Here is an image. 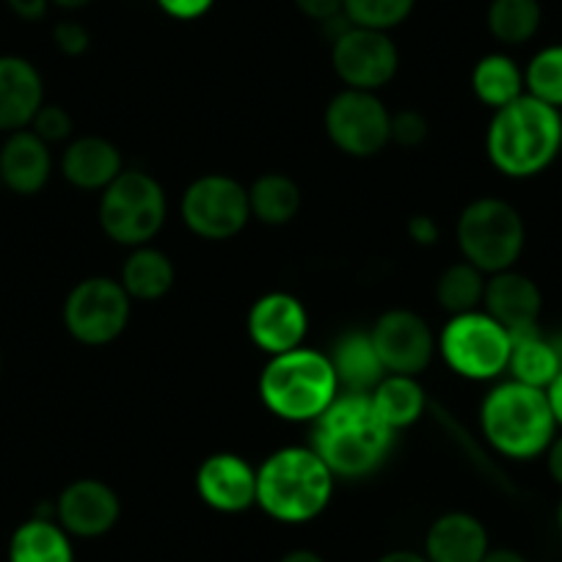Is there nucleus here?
<instances>
[{
    "label": "nucleus",
    "instance_id": "nucleus-1",
    "mask_svg": "<svg viewBox=\"0 0 562 562\" xmlns=\"http://www.w3.org/2000/svg\"><path fill=\"white\" fill-rule=\"evenodd\" d=\"M392 445L394 430L378 416L370 394L339 392L315 419L312 450L334 477H370L386 463Z\"/></svg>",
    "mask_w": 562,
    "mask_h": 562
},
{
    "label": "nucleus",
    "instance_id": "nucleus-2",
    "mask_svg": "<svg viewBox=\"0 0 562 562\" xmlns=\"http://www.w3.org/2000/svg\"><path fill=\"white\" fill-rule=\"evenodd\" d=\"M562 149V111L532 94L494 111L485 133L491 166L510 180H529L549 169Z\"/></svg>",
    "mask_w": 562,
    "mask_h": 562
},
{
    "label": "nucleus",
    "instance_id": "nucleus-3",
    "mask_svg": "<svg viewBox=\"0 0 562 562\" xmlns=\"http://www.w3.org/2000/svg\"><path fill=\"white\" fill-rule=\"evenodd\" d=\"M331 494V469L312 447H281L257 469V505L281 524L315 521Z\"/></svg>",
    "mask_w": 562,
    "mask_h": 562
},
{
    "label": "nucleus",
    "instance_id": "nucleus-4",
    "mask_svg": "<svg viewBox=\"0 0 562 562\" xmlns=\"http://www.w3.org/2000/svg\"><path fill=\"white\" fill-rule=\"evenodd\" d=\"M480 428L485 441L499 456L513 461H532L546 456L557 436V419L551 414L546 389L518 381L496 383L480 403Z\"/></svg>",
    "mask_w": 562,
    "mask_h": 562
},
{
    "label": "nucleus",
    "instance_id": "nucleus-5",
    "mask_svg": "<svg viewBox=\"0 0 562 562\" xmlns=\"http://www.w3.org/2000/svg\"><path fill=\"white\" fill-rule=\"evenodd\" d=\"M339 397V381L328 353L295 348L270 356L259 372V400L284 422H315Z\"/></svg>",
    "mask_w": 562,
    "mask_h": 562
},
{
    "label": "nucleus",
    "instance_id": "nucleus-6",
    "mask_svg": "<svg viewBox=\"0 0 562 562\" xmlns=\"http://www.w3.org/2000/svg\"><path fill=\"white\" fill-rule=\"evenodd\" d=\"M458 248L485 276L516 268L527 246V226L510 202L496 196L474 199L458 218Z\"/></svg>",
    "mask_w": 562,
    "mask_h": 562
},
{
    "label": "nucleus",
    "instance_id": "nucleus-7",
    "mask_svg": "<svg viewBox=\"0 0 562 562\" xmlns=\"http://www.w3.org/2000/svg\"><path fill=\"white\" fill-rule=\"evenodd\" d=\"M169 199L149 171L124 169L100 196V226L113 243L149 246L164 229Z\"/></svg>",
    "mask_w": 562,
    "mask_h": 562
},
{
    "label": "nucleus",
    "instance_id": "nucleus-8",
    "mask_svg": "<svg viewBox=\"0 0 562 562\" xmlns=\"http://www.w3.org/2000/svg\"><path fill=\"white\" fill-rule=\"evenodd\" d=\"M513 339L483 310L452 315L439 334V353L467 381H494L507 372Z\"/></svg>",
    "mask_w": 562,
    "mask_h": 562
},
{
    "label": "nucleus",
    "instance_id": "nucleus-9",
    "mask_svg": "<svg viewBox=\"0 0 562 562\" xmlns=\"http://www.w3.org/2000/svg\"><path fill=\"white\" fill-rule=\"evenodd\" d=\"M133 299L124 293L122 281L108 276H89L69 290L64 301V326L89 348L116 342L130 323Z\"/></svg>",
    "mask_w": 562,
    "mask_h": 562
},
{
    "label": "nucleus",
    "instance_id": "nucleus-10",
    "mask_svg": "<svg viewBox=\"0 0 562 562\" xmlns=\"http://www.w3.org/2000/svg\"><path fill=\"white\" fill-rule=\"evenodd\" d=\"M180 215L188 232L202 240H232L251 221L248 188L226 175L199 177L182 193Z\"/></svg>",
    "mask_w": 562,
    "mask_h": 562
},
{
    "label": "nucleus",
    "instance_id": "nucleus-11",
    "mask_svg": "<svg viewBox=\"0 0 562 562\" xmlns=\"http://www.w3.org/2000/svg\"><path fill=\"white\" fill-rule=\"evenodd\" d=\"M392 113L375 91L342 89L326 105V133L339 153L350 158H375L389 147Z\"/></svg>",
    "mask_w": 562,
    "mask_h": 562
},
{
    "label": "nucleus",
    "instance_id": "nucleus-12",
    "mask_svg": "<svg viewBox=\"0 0 562 562\" xmlns=\"http://www.w3.org/2000/svg\"><path fill=\"white\" fill-rule=\"evenodd\" d=\"M331 67L345 89L378 91L397 75L400 50L386 31L348 25L334 36Z\"/></svg>",
    "mask_w": 562,
    "mask_h": 562
},
{
    "label": "nucleus",
    "instance_id": "nucleus-13",
    "mask_svg": "<svg viewBox=\"0 0 562 562\" xmlns=\"http://www.w3.org/2000/svg\"><path fill=\"white\" fill-rule=\"evenodd\" d=\"M370 339L383 370L392 375H422L439 350L430 323L411 310L383 312L370 328Z\"/></svg>",
    "mask_w": 562,
    "mask_h": 562
},
{
    "label": "nucleus",
    "instance_id": "nucleus-14",
    "mask_svg": "<svg viewBox=\"0 0 562 562\" xmlns=\"http://www.w3.org/2000/svg\"><path fill=\"white\" fill-rule=\"evenodd\" d=\"M246 328L251 342L262 353L279 356L304 345L310 331V312L304 301L293 293H265L251 304L246 317Z\"/></svg>",
    "mask_w": 562,
    "mask_h": 562
},
{
    "label": "nucleus",
    "instance_id": "nucleus-15",
    "mask_svg": "<svg viewBox=\"0 0 562 562\" xmlns=\"http://www.w3.org/2000/svg\"><path fill=\"white\" fill-rule=\"evenodd\" d=\"M122 502L116 491L94 477L69 483L56 502V521L75 538H100L116 527Z\"/></svg>",
    "mask_w": 562,
    "mask_h": 562
},
{
    "label": "nucleus",
    "instance_id": "nucleus-16",
    "mask_svg": "<svg viewBox=\"0 0 562 562\" xmlns=\"http://www.w3.org/2000/svg\"><path fill=\"white\" fill-rule=\"evenodd\" d=\"M196 494L218 513H243L257 505V469L237 452H213L196 469Z\"/></svg>",
    "mask_w": 562,
    "mask_h": 562
},
{
    "label": "nucleus",
    "instance_id": "nucleus-17",
    "mask_svg": "<svg viewBox=\"0 0 562 562\" xmlns=\"http://www.w3.org/2000/svg\"><path fill=\"white\" fill-rule=\"evenodd\" d=\"M483 312L494 317L507 334H524L538 328L543 312V295L529 276L518 270H502L485 281Z\"/></svg>",
    "mask_w": 562,
    "mask_h": 562
},
{
    "label": "nucleus",
    "instance_id": "nucleus-18",
    "mask_svg": "<svg viewBox=\"0 0 562 562\" xmlns=\"http://www.w3.org/2000/svg\"><path fill=\"white\" fill-rule=\"evenodd\" d=\"M45 105V83L29 58L0 56V130L18 133L31 127Z\"/></svg>",
    "mask_w": 562,
    "mask_h": 562
},
{
    "label": "nucleus",
    "instance_id": "nucleus-19",
    "mask_svg": "<svg viewBox=\"0 0 562 562\" xmlns=\"http://www.w3.org/2000/svg\"><path fill=\"white\" fill-rule=\"evenodd\" d=\"M53 175L50 144L34 130H18L0 149V177L9 191L20 196H34L47 186Z\"/></svg>",
    "mask_w": 562,
    "mask_h": 562
},
{
    "label": "nucleus",
    "instance_id": "nucleus-20",
    "mask_svg": "<svg viewBox=\"0 0 562 562\" xmlns=\"http://www.w3.org/2000/svg\"><path fill=\"white\" fill-rule=\"evenodd\" d=\"M488 549L485 524L463 510L439 516L425 535V557L430 562H483Z\"/></svg>",
    "mask_w": 562,
    "mask_h": 562
},
{
    "label": "nucleus",
    "instance_id": "nucleus-21",
    "mask_svg": "<svg viewBox=\"0 0 562 562\" xmlns=\"http://www.w3.org/2000/svg\"><path fill=\"white\" fill-rule=\"evenodd\" d=\"M124 171L122 153L116 144L100 135H83L67 144L61 155V175L80 191H105Z\"/></svg>",
    "mask_w": 562,
    "mask_h": 562
},
{
    "label": "nucleus",
    "instance_id": "nucleus-22",
    "mask_svg": "<svg viewBox=\"0 0 562 562\" xmlns=\"http://www.w3.org/2000/svg\"><path fill=\"white\" fill-rule=\"evenodd\" d=\"M328 359H331L334 372H337L339 392L370 394L386 375L375 353V345L370 339V331H350L339 337Z\"/></svg>",
    "mask_w": 562,
    "mask_h": 562
},
{
    "label": "nucleus",
    "instance_id": "nucleus-23",
    "mask_svg": "<svg viewBox=\"0 0 562 562\" xmlns=\"http://www.w3.org/2000/svg\"><path fill=\"white\" fill-rule=\"evenodd\" d=\"M119 281L133 301H160L175 288L177 270L169 254L149 243V246H138L130 251Z\"/></svg>",
    "mask_w": 562,
    "mask_h": 562
},
{
    "label": "nucleus",
    "instance_id": "nucleus-24",
    "mask_svg": "<svg viewBox=\"0 0 562 562\" xmlns=\"http://www.w3.org/2000/svg\"><path fill=\"white\" fill-rule=\"evenodd\" d=\"M9 562H75L72 540L56 518L34 516L14 529Z\"/></svg>",
    "mask_w": 562,
    "mask_h": 562
},
{
    "label": "nucleus",
    "instance_id": "nucleus-25",
    "mask_svg": "<svg viewBox=\"0 0 562 562\" xmlns=\"http://www.w3.org/2000/svg\"><path fill=\"white\" fill-rule=\"evenodd\" d=\"M510 361H507V372L513 381L527 383L535 389H549L551 381L562 372V353L557 342L546 339L540 328L532 331L513 334Z\"/></svg>",
    "mask_w": 562,
    "mask_h": 562
},
{
    "label": "nucleus",
    "instance_id": "nucleus-26",
    "mask_svg": "<svg viewBox=\"0 0 562 562\" xmlns=\"http://www.w3.org/2000/svg\"><path fill=\"white\" fill-rule=\"evenodd\" d=\"M304 204V193L293 177L281 175V171H270L254 180L248 188V207H251V218H257L265 226H284L301 213Z\"/></svg>",
    "mask_w": 562,
    "mask_h": 562
},
{
    "label": "nucleus",
    "instance_id": "nucleus-27",
    "mask_svg": "<svg viewBox=\"0 0 562 562\" xmlns=\"http://www.w3.org/2000/svg\"><path fill=\"white\" fill-rule=\"evenodd\" d=\"M370 400L375 405L378 416L386 422L394 434L419 422V416L425 414V403H428L425 389L414 375H392V372H386L383 381L372 389Z\"/></svg>",
    "mask_w": 562,
    "mask_h": 562
},
{
    "label": "nucleus",
    "instance_id": "nucleus-28",
    "mask_svg": "<svg viewBox=\"0 0 562 562\" xmlns=\"http://www.w3.org/2000/svg\"><path fill=\"white\" fill-rule=\"evenodd\" d=\"M472 91L483 105L499 111V108L510 105L513 100L527 94L524 69L505 53H488L474 64Z\"/></svg>",
    "mask_w": 562,
    "mask_h": 562
},
{
    "label": "nucleus",
    "instance_id": "nucleus-29",
    "mask_svg": "<svg viewBox=\"0 0 562 562\" xmlns=\"http://www.w3.org/2000/svg\"><path fill=\"white\" fill-rule=\"evenodd\" d=\"M485 273L474 268L472 262H456L450 268L441 270L439 281H436V301L447 315H467L483 306L485 295Z\"/></svg>",
    "mask_w": 562,
    "mask_h": 562
},
{
    "label": "nucleus",
    "instance_id": "nucleus-30",
    "mask_svg": "<svg viewBox=\"0 0 562 562\" xmlns=\"http://www.w3.org/2000/svg\"><path fill=\"white\" fill-rule=\"evenodd\" d=\"M540 20V0H491L485 23L491 36L502 45H527L538 34Z\"/></svg>",
    "mask_w": 562,
    "mask_h": 562
},
{
    "label": "nucleus",
    "instance_id": "nucleus-31",
    "mask_svg": "<svg viewBox=\"0 0 562 562\" xmlns=\"http://www.w3.org/2000/svg\"><path fill=\"white\" fill-rule=\"evenodd\" d=\"M524 86H527V94L562 111V45L535 53V58L524 69Z\"/></svg>",
    "mask_w": 562,
    "mask_h": 562
},
{
    "label": "nucleus",
    "instance_id": "nucleus-32",
    "mask_svg": "<svg viewBox=\"0 0 562 562\" xmlns=\"http://www.w3.org/2000/svg\"><path fill=\"white\" fill-rule=\"evenodd\" d=\"M416 0H345V18L350 25L372 31H392L414 12Z\"/></svg>",
    "mask_w": 562,
    "mask_h": 562
},
{
    "label": "nucleus",
    "instance_id": "nucleus-33",
    "mask_svg": "<svg viewBox=\"0 0 562 562\" xmlns=\"http://www.w3.org/2000/svg\"><path fill=\"white\" fill-rule=\"evenodd\" d=\"M430 124L425 119V113L414 111V108H405V111L392 113V122H389V144L400 149H416L428 140Z\"/></svg>",
    "mask_w": 562,
    "mask_h": 562
},
{
    "label": "nucleus",
    "instance_id": "nucleus-34",
    "mask_svg": "<svg viewBox=\"0 0 562 562\" xmlns=\"http://www.w3.org/2000/svg\"><path fill=\"white\" fill-rule=\"evenodd\" d=\"M31 130H34L45 144H61V140H69V135H72L75 122L72 116H69L67 108L42 105L40 113L34 116V122H31Z\"/></svg>",
    "mask_w": 562,
    "mask_h": 562
},
{
    "label": "nucleus",
    "instance_id": "nucleus-35",
    "mask_svg": "<svg viewBox=\"0 0 562 562\" xmlns=\"http://www.w3.org/2000/svg\"><path fill=\"white\" fill-rule=\"evenodd\" d=\"M53 45L64 53V56H83L91 45V34L86 31V25L75 23V20H64L53 29Z\"/></svg>",
    "mask_w": 562,
    "mask_h": 562
},
{
    "label": "nucleus",
    "instance_id": "nucleus-36",
    "mask_svg": "<svg viewBox=\"0 0 562 562\" xmlns=\"http://www.w3.org/2000/svg\"><path fill=\"white\" fill-rule=\"evenodd\" d=\"M295 9H299L304 18L323 25H328L337 18H345V0H295Z\"/></svg>",
    "mask_w": 562,
    "mask_h": 562
},
{
    "label": "nucleus",
    "instance_id": "nucleus-37",
    "mask_svg": "<svg viewBox=\"0 0 562 562\" xmlns=\"http://www.w3.org/2000/svg\"><path fill=\"white\" fill-rule=\"evenodd\" d=\"M215 0H158V7L164 9L169 18L175 20H199L213 9Z\"/></svg>",
    "mask_w": 562,
    "mask_h": 562
},
{
    "label": "nucleus",
    "instance_id": "nucleus-38",
    "mask_svg": "<svg viewBox=\"0 0 562 562\" xmlns=\"http://www.w3.org/2000/svg\"><path fill=\"white\" fill-rule=\"evenodd\" d=\"M408 237L416 246H434L439 243V224L430 215H414L408 221Z\"/></svg>",
    "mask_w": 562,
    "mask_h": 562
},
{
    "label": "nucleus",
    "instance_id": "nucleus-39",
    "mask_svg": "<svg viewBox=\"0 0 562 562\" xmlns=\"http://www.w3.org/2000/svg\"><path fill=\"white\" fill-rule=\"evenodd\" d=\"M7 3L20 20H29V23L42 20L47 14V9H50V0H7Z\"/></svg>",
    "mask_w": 562,
    "mask_h": 562
},
{
    "label": "nucleus",
    "instance_id": "nucleus-40",
    "mask_svg": "<svg viewBox=\"0 0 562 562\" xmlns=\"http://www.w3.org/2000/svg\"><path fill=\"white\" fill-rule=\"evenodd\" d=\"M546 467H549L551 480L562 488V436H554V441L546 450Z\"/></svg>",
    "mask_w": 562,
    "mask_h": 562
},
{
    "label": "nucleus",
    "instance_id": "nucleus-41",
    "mask_svg": "<svg viewBox=\"0 0 562 562\" xmlns=\"http://www.w3.org/2000/svg\"><path fill=\"white\" fill-rule=\"evenodd\" d=\"M546 397H549L551 414L557 419V428H562V372L551 381V386L546 389Z\"/></svg>",
    "mask_w": 562,
    "mask_h": 562
},
{
    "label": "nucleus",
    "instance_id": "nucleus-42",
    "mask_svg": "<svg viewBox=\"0 0 562 562\" xmlns=\"http://www.w3.org/2000/svg\"><path fill=\"white\" fill-rule=\"evenodd\" d=\"M483 562H529V560L513 549H488V554L483 557Z\"/></svg>",
    "mask_w": 562,
    "mask_h": 562
},
{
    "label": "nucleus",
    "instance_id": "nucleus-43",
    "mask_svg": "<svg viewBox=\"0 0 562 562\" xmlns=\"http://www.w3.org/2000/svg\"><path fill=\"white\" fill-rule=\"evenodd\" d=\"M378 562H430V560L425 554H416V551L397 549V551H389V554H383Z\"/></svg>",
    "mask_w": 562,
    "mask_h": 562
},
{
    "label": "nucleus",
    "instance_id": "nucleus-44",
    "mask_svg": "<svg viewBox=\"0 0 562 562\" xmlns=\"http://www.w3.org/2000/svg\"><path fill=\"white\" fill-rule=\"evenodd\" d=\"M279 562H326V560H323V557L317 554V551H310V549H295V551H290V554L281 557Z\"/></svg>",
    "mask_w": 562,
    "mask_h": 562
},
{
    "label": "nucleus",
    "instance_id": "nucleus-45",
    "mask_svg": "<svg viewBox=\"0 0 562 562\" xmlns=\"http://www.w3.org/2000/svg\"><path fill=\"white\" fill-rule=\"evenodd\" d=\"M50 3H53V7L64 9V12H78V9L89 7L91 0H50Z\"/></svg>",
    "mask_w": 562,
    "mask_h": 562
},
{
    "label": "nucleus",
    "instance_id": "nucleus-46",
    "mask_svg": "<svg viewBox=\"0 0 562 562\" xmlns=\"http://www.w3.org/2000/svg\"><path fill=\"white\" fill-rule=\"evenodd\" d=\"M557 527H560V532H562V499H560V505H557Z\"/></svg>",
    "mask_w": 562,
    "mask_h": 562
},
{
    "label": "nucleus",
    "instance_id": "nucleus-47",
    "mask_svg": "<svg viewBox=\"0 0 562 562\" xmlns=\"http://www.w3.org/2000/svg\"><path fill=\"white\" fill-rule=\"evenodd\" d=\"M0 188H3V177H0Z\"/></svg>",
    "mask_w": 562,
    "mask_h": 562
}]
</instances>
